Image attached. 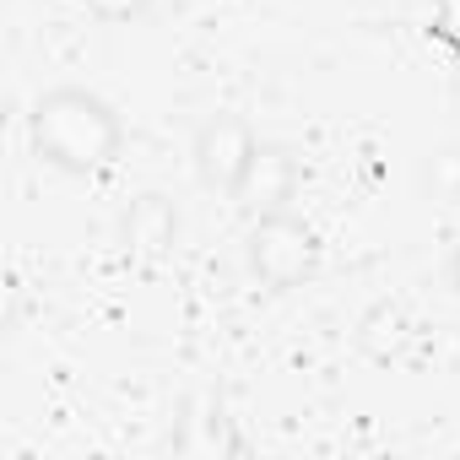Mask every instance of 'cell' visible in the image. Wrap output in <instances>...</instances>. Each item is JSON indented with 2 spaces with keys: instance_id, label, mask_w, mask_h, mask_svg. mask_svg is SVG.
Instances as JSON below:
<instances>
[{
  "instance_id": "obj_1",
  "label": "cell",
  "mask_w": 460,
  "mask_h": 460,
  "mask_svg": "<svg viewBox=\"0 0 460 460\" xmlns=\"http://www.w3.org/2000/svg\"><path fill=\"white\" fill-rule=\"evenodd\" d=\"M28 141L49 168L87 179V173H103L119 157L125 125H119L109 98H98L87 87H49V93L33 98Z\"/></svg>"
},
{
  "instance_id": "obj_2",
  "label": "cell",
  "mask_w": 460,
  "mask_h": 460,
  "mask_svg": "<svg viewBox=\"0 0 460 460\" xmlns=\"http://www.w3.org/2000/svg\"><path fill=\"white\" fill-rule=\"evenodd\" d=\"M244 266L266 293H293L320 266V239L298 211H266L244 234Z\"/></svg>"
},
{
  "instance_id": "obj_3",
  "label": "cell",
  "mask_w": 460,
  "mask_h": 460,
  "mask_svg": "<svg viewBox=\"0 0 460 460\" xmlns=\"http://www.w3.org/2000/svg\"><path fill=\"white\" fill-rule=\"evenodd\" d=\"M261 136L250 130V119L239 114H211L195 125V141H190V157H195V179L217 195H234L239 179L250 173V157H255Z\"/></svg>"
},
{
  "instance_id": "obj_4",
  "label": "cell",
  "mask_w": 460,
  "mask_h": 460,
  "mask_svg": "<svg viewBox=\"0 0 460 460\" xmlns=\"http://www.w3.org/2000/svg\"><path fill=\"white\" fill-rule=\"evenodd\" d=\"M298 184H304L298 152H293V146H282V141H261V146H255V157H250V173H244V179H239V190H234V206H244L250 217L293 211Z\"/></svg>"
},
{
  "instance_id": "obj_5",
  "label": "cell",
  "mask_w": 460,
  "mask_h": 460,
  "mask_svg": "<svg viewBox=\"0 0 460 460\" xmlns=\"http://www.w3.org/2000/svg\"><path fill=\"white\" fill-rule=\"evenodd\" d=\"M179 234H184L179 206H173L168 195H157V190L136 195V200L125 206V217H119V239H125V250H130L141 266H163V261L179 250Z\"/></svg>"
},
{
  "instance_id": "obj_6",
  "label": "cell",
  "mask_w": 460,
  "mask_h": 460,
  "mask_svg": "<svg viewBox=\"0 0 460 460\" xmlns=\"http://www.w3.org/2000/svg\"><path fill=\"white\" fill-rule=\"evenodd\" d=\"M173 449H179V455H239V449H244L234 417L222 411V395H200V401L179 417Z\"/></svg>"
},
{
  "instance_id": "obj_7",
  "label": "cell",
  "mask_w": 460,
  "mask_h": 460,
  "mask_svg": "<svg viewBox=\"0 0 460 460\" xmlns=\"http://www.w3.org/2000/svg\"><path fill=\"white\" fill-rule=\"evenodd\" d=\"M411 341H417V325L406 314V304H374L363 320H358V347L390 368V363H406L411 358Z\"/></svg>"
},
{
  "instance_id": "obj_8",
  "label": "cell",
  "mask_w": 460,
  "mask_h": 460,
  "mask_svg": "<svg viewBox=\"0 0 460 460\" xmlns=\"http://www.w3.org/2000/svg\"><path fill=\"white\" fill-rule=\"evenodd\" d=\"M82 6L98 17V22H114V28H125V22H141L157 0H82Z\"/></svg>"
},
{
  "instance_id": "obj_9",
  "label": "cell",
  "mask_w": 460,
  "mask_h": 460,
  "mask_svg": "<svg viewBox=\"0 0 460 460\" xmlns=\"http://www.w3.org/2000/svg\"><path fill=\"white\" fill-rule=\"evenodd\" d=\"M428 184L438 195H460V152H433L428 157Z\"/></svg>"
},
{
  "instance_id": "obj_10",
  "label": "cell",
  "mask_w": 460,
  "mask_h": 460,
  "mask_svg": "<svg viewBox=\"0 0 460 460\" xmlns=\"http://www.w3.org/2000/svg\"><path fill=\"white\" fill-rule=\"evenodd\" d=\"M449 288L460 293V239H455V250H449Z\"/></svg>"
}]
</instances>
